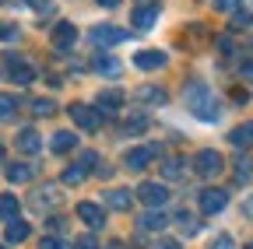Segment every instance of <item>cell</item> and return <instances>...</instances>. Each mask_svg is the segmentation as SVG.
<instances>
[{
	"mask_svg": "<svg viewBox=\"0 0 253 249\" xmlns=\"http://www.w3.org/2000/svg\"><path fill=\"white\" fill-rule=\"evenodd\" d=\"M183 99H186L190 116L201 119V123H214V119H218V112H221V106H218V99H214V91H211V88H204L201 81H190V84H186V91H183Z\"/></svg>",
	"mask_w": 253,
	"mask_h": 249,
	"instance_id": "1",
	"label": "cell"
},
{
	"mask_svg": "<svg viewBox=\"0 0 253 249\" xmlns=\"http://www.w3.org/2000/svg\"><path fill=\"white\" fill-rule=\"evenodd\" d=\"M194 169H197V176H204V179H214L221 169H225V158H221V154L218 151H201L197 154V158H194Z\"/></svg>",
	"mask_w": 253,
	"mask_h": 249,
	"instance_id": "2",
	"label": "cell"
},
{
	"mask_svg": "<svg viewBox=\"0 0 253 249\" xmlns=\"http://www.w3.org/2000/svg\"><path fill=\"white\" fill-rule=\"evenodd\" d=\"M137 200H144L151 211H162V204H169V190L162 182H141L137 186Z\"/></svg>",
	"mask_w": 253,
	"mask_h": 249,
	"instance_id": "3",
	"label": "cell"
},
{
	"mask_svg": "<svg viewBox=\"0 0 253 249\" xmlns=\"http://www.w3.org/2000/svg\"><path fill=\"white\" fill-rule=\"evenodd\" d=\"M4 74H7V81H14V84H32V81H36V71H32L25 60H18V56H7V60H4Z\"/></svg>",
	"mask_w": 253,
	"mask_h": 249,
	"instance_id": "4",
	"label": "cell"
},
{
	"mask_svg": "<svg viewBox=\"0 0 253 249\" xmlns=\"http://www.w3.org/2000/svg\"><path fill=\"white\" fill-rule=\"evenodd\" d=\"M166 225H169V217L162 211H144L137 217V232L141 235H158V232H166Z\"/></svg>",
	"mask_w": 253,
	"mask_h": 249,
	"instance_id": "5",
	"label": "cell"
},
{
	"mask_svg": "<svg viewBox=\"0 0 253 249\" xmlns=\"http://www.w3.org/2000/svg\"><path fill=\"white\" fill-rule=\"evenodd\" d=\"M225 204H229V193L218 190V186H211V190L201 193V211H204V214H221V211H225Z\"/></svg>",
	"mask_w": 253,
	"mask_h": 249,
	"instance_id": "6",
	"label": "cell"
},
{
	"mask_svg": "<svg viewBox=\"0 0 253 249\" xmlns=\"http://www.w3.org/2000/svg\"><path fill=\"white\" fill-rule=\"evenodd\" d=\"M123 39H126V32H123V28H116V25L91 28V42H95V46H120Z\"/></svg>",
	"mask_w": 253,
	"mask_h": 249,
	"instance_id": "7",
	"label": "cell"
},
{
	"mask_svg": "<svg viewBox=\"0 0 253 249\" xmlns=\"http://www.w3.org/2000/svg\"><path fill=\"white\" fill-rule=\"evenodd\" d=\"M71 116H74L78 127H81V130H88V134L99 130V119H102V112H99V109H88V106H71Z\"/></svg>",
	"mask_w": 253,
	"mask_h": 249,
	"instance_id": "8",
	"label": "cell"
},
{
	"mask_svg": "<svg viewBox=\"0 0 253 249\" xmlns=\"http://www.w3.org/2000/svg\"><path fill=\"white\" fill-rule=\"evenodd\" d=\"M78 217H81V221H84L88 228H95V232H99V228L106 225L102 207H99V204H91V200H81V204H78Z\"/></svg>",
	"mask_w": 253,
	"mask_h": 249,
	"instance_id": "9",
	"label": "cell"
},
{
	"mask_svg": "<svg viewBox=\"0 0 253 249\" xmlns=\"http://www.w3.org/2000/svg\"><path fill=\"white\" fill-rule=\"evenodd\" d=\"M74 42H78L74 21H60V25L53 28V46H56V49H74Z\"/></svg>",
	"mask_w": 253,
	"mask_h": 249,
	"instance_id": "10",
	"label": "cell"
},
{
	"mask_svg": "<svg viewBox=\"0 0 253 249\" xmlns=\"http://www.w3.org/2000/svg\"><path fill=\"white\" fill-rule=\"evenodd\" d=\"M158 154V144H141V147H134L130 154H126V169H134V172H141L151 158Z\"/></svg>",
	"mask_w": 253,
	"mask_h": 249,
	"instance_id": "11",
	"label": "cell"
},
{
	"mask_svg": "<svg viewBox=\"0 0 253 249\" xmlns=\"http://www.w3.org/2000/svg\"><path fill=\"white\" fill-rule=\"evenodd\" d=\"M14 147H18L21 154H39V151H42V137H39V130H21L18 141H14Z\"/></svg>",
	"mask_w": 253,
	"mask_h": 249,
	"instance_id": "12",
	"label": "cell"
},
{
	"mask_svg": "<svg viewBox=\"0 0 253 249\" xmlns=\"http://www.w3.org/2000/svg\"><path fill=\"white\" fill-rule=\"evenodd\" d=\"M134 67L141 71H158V67H166V53H158V49H141L134 56Z\"/></svg>",
	"mask_w": 253,
	"mask_h": 249,
	"instance_id": "13",
	"label": "cell"
},
{
	"mask_svg": "<svg viewBox=\"0 0 253 249\" xmlns=\"http://www.w3.org/2000/svg\"><path fill=\"white\" fill-rule=\"evenodd\" d=\"M158 21V7L155 4H141V7H134V14H130V25L134 28H151Z\"/></svg>",
	"mask_w": 253,
	"mask_h": 249,
	"instance_id": "14",
	"label": "cell"
},
{
	"mask_svg": "<svg viewBox=\"0 0 253 249\" xmlns=\"http://www.w3.org/2000/svg\"><path fill=\"white\" fill-rule=\"evenodd\" d=\"M28 239V225L21 221V217H11V221L4 225V242L11 246V242H25Z\"/></svg>",
	"mask_w": 253,
	"mask_h": 249,
	"instance_id": "15",
	"label": "cell"
},
{
	"mask_svg": "<svg viewBox=\"0 0 253 249\" xmlns=\"http://www.w3.org/2000/svg\"><path fill=\"white\" fill-rule=\"evenodd\" d=\"M134 197H137V193H130V190H123V186H116V190L106 193V204L116 207V211H126V207L134 204Z\"/></svg>",
	"mask_w": 253,
	"mask_h": 249,
	"instance_id": "16",
	"label": "cell"
},
{
	"mask_svg": "<svg viewBox=\"0 0 253 249\" xmlns=\"http://www.w3.org/2000/svg\"><path fill=\"white\" fill-rule=\"evenodd\" d=\"M120 106H123V95H120V91H102V95H99V106H95V109H99L102 119H106V116H113Z\"/></svg>",
	"mask_w": 253,
	"mask_h": 249,
	"instance_id": "17",
	"label": "cell"
},
{
	"mask_svg": "<svg viewBox=\"0 0 253 249\" xmlns=\"http://www.w3.org/2000/svg\"><path fill=\"white\" fill-rule=\"evenodd\" d=\"M49 147H53L56 154H67L71 147H78V134H71V130H60V134H53Z\"/></svg>",
	"mask_w": 253,
	"mask_h": 249,
	"instance_id": "18",
	"label": "cell"
},
{
	"mask_svg": "<svg viewBox=\"0 0 253 249\" xmlns=\"http://www.w3.org/2000/svg\"><path fill=\"white\" fill-rule=\"evenodd\" d=\"M229 141L243 151V147H253V123H239V127L229 134Z\"/></svg>",
	"mask_w": 253,
	"mask_h": 249,
	"instance_id": "19",
	"label": "cell"
},
{
	"mask_svg": "<svg viewBox=\"0 0 253 249\" xmlns=\"http://www.w3.org/2000/svg\"><path fill=\"white\" fill-rule=\"evenodd\" d=\"M95 71L106 74V77H120L123 74V64H120L116 56H99V60H95Z\"/></svg>",
	"mask_w": 253,
	"mask_h": 249,
	"instance_id": "20",
	"label": "cell"
},
{
	"mask_svg": "<svg viewBox=\"0 0 253 249\" xmlns=\"http://www.w3.org/2000/svg\"><path fill=\"white\" fill-rule=\"evenodd\" d=\"M60 200V193L53 190V186H39V190H36V197H32V204H36L39 211H46V207H53Z\"/></svg>",
	"mask_w": 253,
	"mask_h": 249,
	"instance_id": "21",
	"label": "cell"
},
{
	"mask_svg": "<svg viewBox=\"0 0 253 249\" xmlns=\"http://www.w3.org/2000/svg\"><path fill=\"white\" fill-rule=\"evenodd\" d=\"M183 172H186V158H166L162 162V176L166 179H183Z\"/></svg>",
	"mask_w": 253,
	"mask_h": 249,
	"instance_id": "22",
	"label": "cell"
},
{
	"mask_svg": "<svg viewBox=\"0 0 253 249\" xmlns=\"http://www.w3.org/2000/svg\"><path fill=\"white\" fill-rule=\"evenodd\" d=\"M7 182H28L32 179V169L28 165H21V162H7Z\"/></svg>",
	"mask_w": 253,
	"mask_h": 249,
	"instance_id": "23",
	"label": "cell"
},
{
	"mask_svg": "<svg viewBox=\"0 0 253 249\" xmlns=\"http://www.w3.org/2000/svg\"><path fill=\"white\" fill-rule=\"evenodd\" d=\"M250 176H253V158H250V154H243V151H239V158H236V182L243 186V182H246Z\"/></svg>",
	"mask_w": 253,
	"mask_h": 249,
	"instance_id": "24",
	"label": "cell"
},
{
	"mask_svg": "<svg viewBox=\"0 0 253 249\" xmlns=\"http://www.w3.org/2000/svg\"><path fill=\"white\" fill-rule=\"evenodd\" d=\"M137 99H141V102H151V106H162V102H166V91L144 84V88H137Z\"/></svg>",
	"mask_w": 253,
	"mask_h": 249,
	"instance_id": "25",
	"label": "cell"
},
{
	"mask_svg": "<svg viewBox=\"0 0 253 249\" xmlns=\"http://www.w3.org/2000/svg\"><path fill=\"white\" fill-rule=\"evenodd\" d=\"M176 221L186 228V235H197V232H201V221H197L194 214H186V211H179V214H176Z\"/></svg>",
	"mask_w": 253,
	"mask_h": 249,
	"instance_id": "26",
	"label": "cell"
},
{
	"mask_svg": "<svg viewBox=\"0 0 253 249\" xmlns=\"http://www.w3.org/2000/svg\"><path fill=\"white\" fill-rule=\"evenodd\" d=\"M14 95H4V102H0V119H4V123H14Z\"/></svg>",
	"mask_w": 253,
	"mask_h": 249,
	"instance_id": "27",
	"label": "cell"
},
{
	"mask_svg": "<svg viewBox=\"0 0 253 249\" xmlns=\"http://www.w3.org/2000/svg\"><path fill=\"white\" fill-rule=\"evenodd\" d=\"M78 165H81L84 172L99 169V154H95V151H81V154H78Z\"/></svg>",
	"mask_w": 253,
	"mask_h": 249,
	"instance_id": "28",
	"label": "cell"
},
{
	"mask_svg": "<svg viewBox=\"0 0 253 249\" xmlns=\"http://www.w3.org/2000/svg\"><path fill=\"white\" fill-rule=\"evenodd\" d=\"M84 176H88V172H84V169L74 162V165H67V172H63V182H67V186H74V182H81Z\"/></svg>",
	"mask_w": 253,
	"mask_h": 249,
	"instance_id": "29",
	"label": "cell"
},
{
	"mask_svg": "<svg viewBox=\"0 0 253 249\" xmlns=\"http://www.w3.org/2000/svg\"><path fill=\"white\" fill-rule=\"evenodd\" d=\"M0 211H4V221H11V217L18 214V200L11 193H4V200H0Z\"/></svg>",
	"mask_w": 253,
	"mask_h": 249,
	"instance_id": "30",
	"label": "cell"
},
{
	"mask_svg": "<svg viewBox=\"0 0 253 249\" xmlns=\"http://www.w3.org/2000/svg\"><path fill=\"white\" fill-rule=\"evenodd\" d=\"M32 112H36V116H53L56 106H53L49 99H36V102H32Z\"/></svg>",
	"mask_w": 253,
	"mask_h": 249,
	"instance_id": "31",
	"label": "cell"
},
{
	"mask_svg": "<svg viewBox=\"0 0 253 249\" xmlns=\"http://www.w3.org/2000/svg\"><path fill=\"white\" fill-rule=\"evenodd\" d=\"M123 130L130 134V137H134V134H144V130H148V119H144V116H134V123H126Z\"/></svg>",
	"mask_w": 253,
	"mask_h": 249,
	"instance_id": "32",
	"label": "cell"
},
{
	"mask_svg": "<svg viewBox=\"0 0 253 249\" xmlns=\"http://www.w3.org/2000/svg\"><path fill=\"white\" fill-rule=\"evenodd\" d=\"M74 249H99V242H95V232H84V235L74 242Z\"/></svg>",
	"mask_w": 253,
	"mask_h": 249,
	"instance_id": "33",
	"label": "cell"
},
{
	"mask_svg": "<svg viewBox=\"0 0 253 249\" xmlns=\"http://www.w3.org/2000/svg\"><path fill=\"white\" fill-rule=\"evenodd\" d=\"M236 4H243V0H214V11L229 14V11H236Z\"/></svg>",
	"mask_w": 253,
	"mask_h": 249,
	"instance_id": "34",
	"label": "cell"
},
{
	"mask_svg": "<svg viewBox=\"0 0 253 249\" xmlns=\"http://www.w3.org/2000/svg\"><path fill=\"white\" fill-rule=\"evenodd\" d=\"M211 249H236V242H232L229 235H218V239L211 242Z\"/></svg>",
	"mask_w": 253,
	"mask_h": 249,
	"instance_id": "35",
	"label": "cell"
},
{
	"mask_svg": "<svg viewBox=\"0 0 253 249\" xmlns=\"http://www.w3.org/2000/svg\"><path fill=\"white\" fill-rule=\"evenodd\" d=\"M32 7L39 14H53V0H32Z\"/></svg>",
	"mask_w": 253,
	"mask_h": 249,
	"instance_id": "36",
	"label": "cell"
},
{
	"mask_svg": "<svg viewBox=\"0 0 253 249\" xmlns=\"http://www.w3.org/2000/svg\"><path fill=\"white\" fill-rule=\"evenodd\" d=\"M18 36H21V32H18V28H14V25H4V42H14Z\"/></svg>",
	"mask_w": 253,
	"mask_h": 249,
	"instance_id": "37",
	"label": "cell"
},
{
	"mask_svg": "<svg viewBox=\"0 0 253 249\" xmlns=\"http://www.w3.org/2000/svg\"><path fill=\"white\" fill-rule=\"evenodd\" d=\"M253 21V14H246V11H239V14H232V25H250Z\"/></svg>",
	"mask_w": 253,
	"mask_h": 249,
	"instance_id": "38",
	"label": "cell"
},
{
	"mask_svg": "<svg viewBox=\"0 0 253 249\" xmlns=\"http://www.w3.org/2000/svg\"><path fill=\"white\" fill-rule=\"evenodd\" d=\"M155 249H179V242H176V239H158Z\"/></svg>",
	"mask_w": 253,
	"mask_h": 249,
	"instance_id": "39",
	"label": "cell"
},
{
	"mask_svg": "<svg viewBox=\"0 0 253 249\" xmlns=\"http://www.w3.org/2000/svg\"><path fill=\"white\" fill-rule=\"evenodd\" d=\"M42 249H63V246H60L56 239H42Z\"/></svg>",
	"mask_w": 253,
	"mask_h": 249,
	"instance_id": "40",
	"label": "cell"
},
{
	"mask_svg": "<svg viewBox=\"0 0 253 249\" xmlns=\"http://www.w3.org/2000/svg\"><path fill=\"white\" fill-rule=\"evenodd\" d=\"M243 71H246V74L253 77V60H250V64H243Z\"/></svg>",
	"mask_w": 253,
	"mask_h": 249,
	"instance_id": "41",
	"label": "cell"
},
{
	"mask_svg": "<svg viewBox=\"0 0 253 249\" xmlns=\"http://www.w3.org/2000/svg\"><path fill=\"white\" fill-rule=\"evenodd\" d=\"M106 249H123V242H109V246H106Z\"/></svg>",
	"mask_w": 253,
	"mask_h": 249,
	"instance_id": "42",
	"label": "cell"
},
{
	"mask_svg": "<svg viewBox=\"0 0 253 249\" xmlns=\"http://www.w3.org/2000/svg\"><path fill=\"white\" fill-rule=\"evenodd\" d=\"M246 214H253V200H250V204H246Z\"/></svg>",
	"mask_w": 253,
	"mask_h": 249,
	"instance_id": "43",
	"label": "cell"
},
{
	"mask_svg": "<svg viewBox=\"0 0 253 249\" xmlns=\"http://www.w3.org/2000/svg\"><path fill=\"white\" fill-rule=\"evenodd\" d=\"M246 249H253V242H250V246H246Z\"/></svg>",
	"mask_w": 253,
	"mask_h": 249,
	"instance_id": "44",
	"label": "cell"
}]
</instances>
